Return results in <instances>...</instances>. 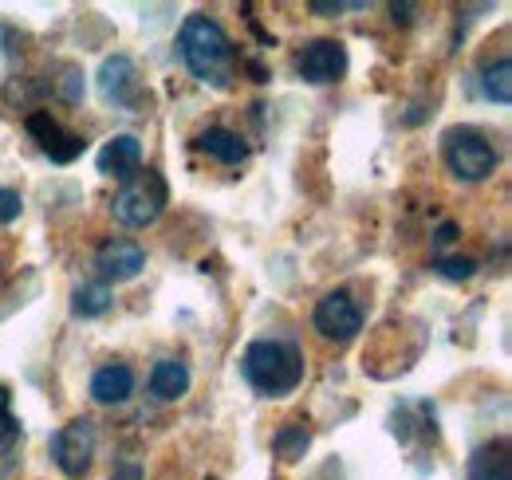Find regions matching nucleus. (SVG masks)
<instances>
[{
    "mask_svg": "<svg viewBox=\"0 0 512 480\" xmlns=\"http://www.w3.org/2000/svg\"><path fill=\"white\" fill-rule=\"evenodd\" d=\"M509 75H512V60L509 56H501V60L493 63V67H485V95L493 99V103H509L512 99V83H509Z\"/></svg>",
    "mask_w": 512,
    "mask_h": 480,
    "instance_id": "obj_17",
    "label": "nucleus"
},
{
    "mask_svg": "<svg viewBox=\"0 0 512 480\" xmlns=\"http://www.w3.org/2000/svg\"><path fill=\"white\" fill-rule=\"evenodd\" d=\"M434 272L446 276V280H469V276L477 272V264H473L469 256H438V260H434Z\"/></svg>",
    "mask_w": 512,
    "mask_h": 480,
    "instance_id": "obj_20",
    "label": "nucleus"
},
{
    "mask_svg": "<svg viewBox=\"0 0 512 480\" xmlns=\"http://www.w3.org/2000/svg\"><path fill=\"white\" fill-rule=\"evenodd\" d=\"M20 441V421L12 418V394L0 386V453H12Z\"/></svg>",
    "mask_w": 512,
    "mask_h": 480,
    "instance_id": "obj_19",
    "label": "nucleus"
},
{
    "mask_svg": "<svg viewBox=\"0 0 512 480\" xmlns=\"http://www.w3.org/2000/svg\"><path fill=\"white\" fill-rule=\"evenodd\" d=\"M442 154H446V166L461 181H485L497 170V150L493 142L473 130V126H453L442 134Z\"/></svg>",
    "mask_w": 512,
    "mask_h": 480,
    "instance_id": "obj_4",
    "label": "nucleus"
},
{
    "mask_svg": "<svg viewBox=\"0 0 512 480\" xmlns=\"http://www.w3.org/2000/svg\"><path fill=\"white\" fill-rule=\"evenodd\" d=\"M197 146H201L209 158L225 162V166H241V162L249 158V142H245L241 134L225 130V126H209V130L197 138Z\"/></svg>",
    "mask_w": 512,
    "mask_h": 480,
    "instance_id": "obj_15",
    "label": "nucleus"
},
{
    "mask_svg": "<svg viewBox=\"0 0 512 480\" xmlns=\"http://www.w3.org/2000/svg\"><path fill=\"white\" fill-rule=\"evenodd\" d=\"M138 170H142V146H138L134 134H119V138H111V142L99 150V174L127 181V178H134Z\"/></svg>",
    "mask_w": 512,
    "mask_h": 480,
    "instance_id": "obj_11",
    "label": "nucleus"
},
{
    "mask_svg": "<svg viewBox=\"0 0 512 480\" xmlns=\"http://www.w3.org/2000/svg\"><path fill=\"white\" fill-rule=\"evenodd\" d=\"M95 268H99L103 280L123 284V280H134V276L146 268V252H142L138 240L111 237L107 244H99V252H95Z\"/></svg>",
    "mask_w": 512,
    "mask_h": 480,
    "instance_id": "obj_10",
    "label": "nucleus"
},
{
    "mask_svg": "<svg viewBox=\"0 0 512 480\" xmlns=\"http://www.w3.org/2000/svg\"><path fill=\"white\" fill-rule=\"evenodd\" d=\"M453 237H457V225H442V229H438V237H434V240H438V244H449Z\"/></svg>",
    "mask_w": 512,
    "mask_h": 480,
    "instance_id": "obj_24",
    "label": "nucleus"
},
{
    "mask_svg": "<svg viewBox=\"0 0 512 480\" xmlns=\"http://www.w3.org/2000/svg\"><path fill=\"white\" fill-rule=\"evenodd\" d=\"M178 48H182V60L193 71V79H201L205 87H217V91L233 87V67H237L233 44L213 16H205V12L186 16V24L178 32Z\"/></svg>",
    "mask_w": 512,
    "mask_h": 480,
    "instance_id": "obj_1",
    "label": "nucleus"
},
{
    "mask_svg": "<svg viewBox=\"0 0 512 480\" xmlns=\"http://www.w3.org/2000/svg\"><path fill=\"white\" fill-rule=\"evenodd\" d=\"M166 201H170L166 178L158 170H138L115 193V221L127 225V229H146V225H154L162 217Z\"/></svg>",
    "mask_w": 512,
    "mask_h": 480,
    "instance_id": "obj_3",
    "label": "nucleus"
},
{
    "mask_svg": "<svg viewBox=\"0 0 512 480\" xmlns=\"http://www.w3.org/2000/svg\"><path fill=\"white\" fill-rule=\"evenodd\" d=\"M99 95L103 103L111 107H123V111H138L142 99H146V87H142V75L130 56H107L99 67Z\"/></svg>",
    "mask_w": 512,
    "mask_h": 480,
    "instance_id": "obj_6",
    "label": "nucleus"
},
{
    "mask_svg": "<svg viewBox=\"0 0 512 480\" xmlns=\"http://www.w3.org/2000/svg\"><path fill=\"white\" fill-rule=\"evenodd\" d=\"M20 209H24L20 193H16V189H8V185H0V225H12V221L20 217Z\"/></svg>",
    "mask_w": 512,
    "mask_h": 480,
    "instance_id": "obj_21",
    "label": "nucleus"
},
{
    "mask_svg": "<svg viewBox=\"0 0 512 480\" xmlns=\"http://www.w3.org/2000/svg\"><path fill=\"white\" fill-rule=\"evenodd\" d=\"M190 390V366L182 359H158L150 370V394L158 402H178Z\"/></svg>",
    "mask_w": 512,
    "mask_h": 480,
    "instance_id": "obj_13",
    "label": "nucleus"
},
{
    "mask_svg": "<svg viewBox=\"0 0 512 480\" xmlns=\"http://www.w3.org/2000/svg\"><path fill=\"white\" fill-rule=\"evenodd\" d=\"M296 71L304 83H339L347 75V48L339 40H312L300 52Z\"/></svg>",
    "mask_w": 512,
    "mask_h": 480,
    "instance_id": "obj_9",
    "label": "nucleus"
},
{
    "mask_svg": "<svg viewBox=\"0 0 512 480\" xmlns=\"http://www.w3.org/2000/svg\"><path fill=\"white\" fill-rule=\"evenodd\" d=\"M138 477H142V469H138V465H127V469H119L111 480H138Z\"/></svg>",
    "mask_w": 512,
    "mask_h": 480,
    "instance_id": "obj_23",
    "label": "nucleus"
},
{
    "mask_svg": "<svg viewBox=\"0 0 512 480\" xmlns=\"http://www.w3.org/2000/svg\"><path fill=\"white\" fill-rule=\"evenodd\" d=\"M24 126H28V134L40 142V150H44L52 162H60V166L75 162V158L87 150V138L75 134V130H67L52 111H32V115L24 119Z\"/></svg>",
    "mask_w": 512,
    "mask_h": 480,
    "instance_id": "obj_7",
    "label": "nucleus"
},
{
    "mask_svg": "<svg viewBox=\"0 0 512 480\" xmlns=\"http://www.w3.org/2000/svg\"><path fill=\"white\" fill-rule=\"evenodd\" d=\"M316 331L323 339H335V343H347L363 331V315L355 300L347 292H327L320 303H316Z\"/></svg>",
    "mask_w": 512,
    "mask_h": 480,
    "instance_id": "obj_8",
    "label": "nucleus"
},
{
    "mask_svg": "<svg viewBox=\"0 0 512 480\" xmlns=\"http://www.w3.org/2000/svg\"><path fill=\"white\" fill-rule=\"evenodd\" d=\"M469 480H512L509 441H489L469 457Z\"/></svg>",
    "mask_w": 512,
    "mask_h": 480,
    "instance_id": "obj_14",
    "label": "nucleus"
},
{
    "mask_svg": "<svg viewBox=\"0 0 512 480\" xmlns=\"http://www.w3.org/2000/svg\"><path fill=\"white\" fill-rule=\"evenodd\" d=\"M134 394V370L127 362H111V366H99L95 378H91V398L99 406H119Z\"/></svg>",
    "mask_w": 512,
    "mask_h": 480,
    "instance_id": "obj_12",
    "label": "nucleus"
},
{
    "mask_svg": "<svg viewBox=\"0 0 512 480\" xmlns=\"http://www.w3.org/2000/svg\"><path fill=\"white\" fill-rule=\"evenodd\" d=\"M241 374L264 398H284L304 382V351L292 339H256L241 355Z\"/></svg>",
    "mask_w": 512,
    "mask_h": 480,
    "instance_id": "obj_2",
    "label": "nucleus"
},
{
    "mask_svg": "<svg viewBox=\"0 0 512 480\" xmlns=\"http://www.w3.org/2000/svg\"><path fill=\"white\" fill-rule=\"evenodd\" d=\"M312 445V433L300 425V421H292V425H284L280 433H276V453L284 457V461H296V457H304V449Z\"/></svg>",
    "mask_w": 512,
    "mask_h": 480,
    "instance_id": "obj_18",
    "label": "nucleus"
},
{
    "mask_svg": "<svg viewBox=\"0 0 512 480\" xmlns=\"http://www.w3.org/2000/svg\"><path fill=\"white\" fill-rule=\"evenodd\" d=\"M60 87H64L67 103H79V99H83V75H79V67H67L64 79H60Z\"/></svg>",
    "mask_w": 512,
    "mask_h": 480,
    "instance_id": "obj_22",
    "label": "nucleus"
},
{
    "mask_svg": "<svg viewBox=\"0 0 512 480\" xmlns=\"http://www.w3.org/2000/svg\"><path fill=\"white\" fill-rule=\"evenodd\" d=\"M111 307V288L107 284H83V288H75V296H71V311L79 315V319H95V315H103Z\"/></svg>",
    "mask_w": 512,
    "mask_h": 480,
    "instance_id": "obj_16",
    "label": "nucleus"
},
{
    "mask_svg": "<svg viewBox=\"0 0 512 480\" xmlns=\"http://www.w3.org/2000/svg\"><path fill=\"white\" fill-rule=\"evenodd\" d=\"M95 457V425L87 418H75L52 433V461L60 465L67 480H83L91 473Z\"/></svg>",
    "mask_w": 512,
    "mask_h": 480,
    "instance_id": "obj_5",
    "label": "nucleus"
}]
</instances>
